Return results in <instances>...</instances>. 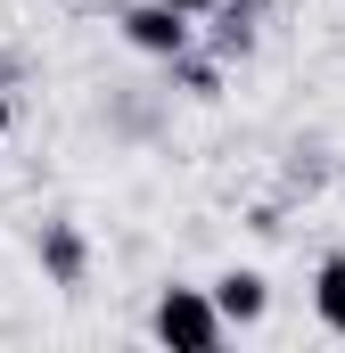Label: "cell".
<instances>
[{
  "mask_svg": "<svg viewBox=\"0 0 345 353\" xmlns=\"http://www.w3.org/2000/svg\"><path fill=\"white\" fill-rule=\"evenodd\" d=\"M148 337L157 345H172V353H214L230 329H222V312H214V296L206 288H157V304H148Z\"/></svg>",
  "mask_w": 345,
  "mask_h": 353,
  "instance_id": "cell-1",
  "label": "cell"
},
{
  "mask_svg": "<svg viewBox=\"0 0 345 353\" xmlns=\"http://www.w3.org/2000/svg\"><path fill=\"white\" fill-rule=\"evenodd\" d=\"M115 25H124V41H132L140 58H181V50H197V17L172 8V0H132Z\"/></svg>",
  "mask_w": 345,
  "mask_h": 353,
  "instance_id": "cell-2",
  "label": "cell"
},
{
  "mask_svg": "<svg viewBox=\"0 0 345 353\" xmlns=\"http://www.w3.org/2000/svg\"><path fill=\"white\" fill-rule=\"evenodd\" d=\"M214 312H222V329H263V312H271V279H263L255 263H230L214 288Z\"/></svg>",
  "mask_w": 345,
  "mask_h": 353,
  "instance_id": "cell-3",
  "label": "cell"
},
{
  "mask_svg": "<svg viewBox=\"0 0 345 353\" xmlns=\"http://www.w3.org/2000/svg\"><path fill=\"white\" fill-rule=\"evenodd\" d=\"M41 271H50V288H83L90 279V239H83V222H41Z\"/></svg>",
  "mask_w": 345,
  "mask_h": 353,
  "instance_id": "cell-4",
  "label": "cell"
},
{
  "mask_svg": "<svg viewBox=\"0 0 345 353\" xmlns=\"http://www.w3.org/2000/svg\"><path fill=\"white\" fill-rule=\"evenodd\" d=\"M313 321H321L329 337H345V247H329V255L313 263Z\"/></svg>",
  "mask_w": 345,
  "mask_h": 353,
  "instance_id": "cell-5",
  "label": "cell"
},
{
  "mask_svg": "<svg viewBox=\"0 0 345 353\" xmlns=\"http://www.w3.org/2000/svg\"><path fill=\"white\" fill-rule=\"evenodd\" d=\"M214 58H247L255 50V0H214Z\"/></svg>",
  "mask_w": 345,
  "mask_h": 353,
  "instance_id": "cell-6",
  "label": "cell"
},
{
  "mask_svg": "<svg viewBox=\"0 0 345 353\" xmlns=\"http://www.w3.org/2000/svg\"><path fill=\"white\" fill-rule=\"evenodd\" d=\"M172 66V90H189V99H222V66H214V58H189V50H181V58H165Z\"/></svg>",
  "mask_w": 345,
  "mask_h": 353,
  "instance_id": "cell-7",
  "label": "cell"
},
{
  "mask_svg": "<svg viewBox=\"0 0 345 353\" xmlns=\"http://www.w3.org/2000/svg\"><path fill=\"white\" fill-rule=\"evenodd\" d=\"M8 123H17V99H8V83H0V132H8Z\"/></svg>",
  "mask_w": 345,
  "mask_h": 353,
  "instance_id": "cell-8",
  "label": "cell"
},
{
  "mask_svg": "<svg viewBox=\"0 0 345 353\" xmlns=\"http://www.w3.org/2000/svg\"><path fill=\"white\" fill-rule=\"evenodd\" d=\"M172 8H189V17H206V8H214V0H172Z\"/></svg>",
  "mask_w": 345,
  "mask_h": 353,
  "instance_id": "cell-9",
  "label": "cell"
},
{
  "mask_svg": "<svg viewBox=\"0 0 345 353\" xmlns=\"http://www.w3.org/2000/svg\"><path fill=\"white\" fill-rule=\"evenodd\" d=\"M0 140H8V132H0Z\"/></svg>",
  "mask_w": 345,
  "mask_h": 353,
  "instance_id": "cell-10",
  "label": "cell"
},
{
  "mask_svg": "<svg viewBox=\"0 0 345 353\" xmlns=\"http://www.w3.org/2000/svg\"><path fill=\"white\" fill-rule=\"evenodd\" d=\"M255 8H263V0H255Z\"/></svg>",
  "mask_w": 345,
  "mask_h": 353,
  "instance_id": "cell-11",
  "label": "cell"
}]
</instances>
